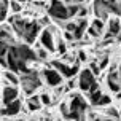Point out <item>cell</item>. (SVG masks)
I'll return each instance as SVG.
<instances>
[{"label":"cell","instance_id":"cell-13","mask_svg":"<svg viewBox=\"0 0 121 121\" xmlns=\"http://www.w3.org/2000/svg\"><path fill=\"white\" fill-rule=\"evenodd\" d=\"M22 108H24V110H27V112H32V113H35V112H38V110L42 108L40 96H38L37 92H34V94H30V96H27V99H26L24 107H22Z\"/></svg>","mask_w":121,"mask_h":121},{"label":"cell","instance_id":"cell-1","mask_svg":"<svg viewBox=\"0 0 121 121\" xmlns=\"http://www.w3.org/2000/svg\"><path fill=\"white\" fill-rule=\"evenodd\" d=\"M5 59H6V69H10L16 73H22L29 69L30 62H35L37 57L35 51H34V48H30V45L16 42L14 45L10 46Z\"/></svg>","mask_w":121,"mask_h":121},{"label":"cell","instance_id":"cell-26","mask_svg":"<svg viewBox=\"0 0 121 121\" xmlns=\"http://www.w3.org/2000/svg\"><path fill=\"white\" fill-rule=\"evenodd\" d=\"M88 69H89L91 72L94 73L96 77H99L100 75V69H99V65H97V62L96 60H92V62H89V65H88Z\"/></svg>","mask_w":121,"mask_h":121},{"label":"cell","instance_id":"cell-33","mask_svg":"<svg viewBox=\"0 0 121 121\" xmlns=\"http://www.w3.org/2000/svg\"><path fill=\"white\" fill-rule=\"evenodd\" d=\"M16 2H19V3H22V5H24V3H27L29 0H16Z\"/></svg>","mask_w":121,"mask_h":121},{"label":"cell","instance_id":"cell-31","mask_svg":"<svg viewBox=\"0 0 121 121\" xmlns=\"http://www.w3.org/2000/svg\"><path fill=\"white\" fill-rule=\"evenodd\" d=\"M105 2H108L110 5H116V2H118V0H105Z\"/></svg>","mask_w":121,"mask_h":121},{"label":"cell","instance_id":"cell-18","mask_svg":"<svg viewBox=\"0 0 121 121\" xmlns=\"http://www.w3.org/2000/svg\"><path fill=\"white\" fill-rule=\"evenodd\" d=\"M104 116H108V118H113V120H118L120 121L121 118V112L116 107H113V105H108V107H104V112H102Z\"/></svg>","mask_w":121,"mask_h":121},{"label":"cell","instance_id":"cell-15","mask_svg":"<svg viewBox=\"0 0 121 121\" xmlns=\"http://www.w3.org/2000/svg\"><path fill=\"white\" fill-rule=\"evenodd\" d=\"M0 83H8V85L19 86V73L13 72L10 69H5L0 73Z\"/></svg>","mask_w":121,"mask_h":121},{"label":"cell","instance_id":"cell-12","mask_svg":"<svg viewBox=\"0 0 121 121\" xmlns=\"http://www.w3.org/2000/svg\"><path fill=\"white\" fill-rule=\"evenodd\" d=\"M22 107H24V102H22L21 97H18L16 100L6 104V105H2V116H5V118H14V116H18L21 113Z\"/></svg>","mask_w":121,"mask_h":121},{"label":"cell","instance_id":"cell-5","mask_svg":"<svg viewBox=\"0 0 121 121\" xmlns=\"http://www.w3.org/2000/svg\"><path fill=\"white\" fill-rule=\"evenodd\" d=\"M37 42L40 43V46L48 49L51 54H54L56 53V27L53 24L42 27L40 34L37 37Z\"/></svg>","mask_w":121,"mask_h":121},{"label":"cell","instance_id":"cell-34","mask_svg":"<svg viewBox=\"0 0 121 121\" xmlns=\"http://www.w3.org/2000/svg\"><path fill=\"white\" fill-rule=\"evenodd\" d=\"M92 121H102V120H100V115H97V116H96V118H94Z\"/></svg>","mask_w":121,"mask_h":121},{"label":"cell","instance_id":"cell-2","mask_svg":"<svg viewBox=\"0 0 121 121\" xmlns=\"http://www.w3.org/2000/svg\"><path fill=\"white\" fill-rule=\"evenodd\" d=\"M42 88H43V80L40 77V70H34L29 67L26 72L19 73V89L26 96H30Z\"/></svg>","mask_w":121,"mask_h":121},{"label":"cell","instance_id":"cell-25","mask_svg":"<svg viewBox=\"0 0 121 121\" xmlns=\"http://www.w3.org/2000/svg\"><path fill=\"white\" fill-rule=\"evenodd\" d=\"M89 13H91V10L85 5V3H83V5L80 6L78 13H77V18H88V16H89Z\"/></svg>","mask_w":121,"mask_h":121},{"label":"cell","instance_id":"cell-28","mask_svg":"<svg viewBox=\"0 0 121 121\" xmlns=\"http://www.w3.org/2000/svg\"><path fill=\"white\" fill-rule=\"evenodd\" d=\"M65 5H69V3H85L86 0H62Z\"/></svg>","mask_w":121,"mask_h":121},{"label":"cell","instance_id":"cell-22","mask_svg":"<svg viewBox=\"0 0 121 121\" xmlns=\"http://www.w3.org/2000/svg\"><path fill=\"white\" fill-rule=\"evenodd\" d=\"M40 96V102H42V107H49L51 104L54 102V99H53V94L51 92H48V91H43L42 94H38Z\"/></svg>","mask_w":121,"mask_h":121},{"label":"cell","instance_id":"cell-19","mask_svg":"<svg viewBox=\"0 0 121 121\" xmlns=\"http://www.w3.org/2000/svg\"><path fill=\"white\" fill-rule=\"evenodd\" d=\"M112 102H113V97L110 96V92H102V96L99 97V100H97L96 107H97V108H104V107H108V105H112Z\"/></svg>","mask_w":121,"mask_h":121},{"label":"cell","instance_id":"cell-17","mask_svg":"<svg viewBox=\"0 0 121 121\" xmlns=\"http://www.w3.org/2000/svg\"><path fill=\"white\" fill-rule=\"evenodd\" d=\"M67 51H69V43H67L60 35L56 37V54L62 56V54H65Z\"/></svg>","mask_w":121,"mask_h":121},{"label":"cell","instance_id":"cell-21","mask_svg":"<svg viewBox=\"0 0 121 121\" xmlns=\"http://www.w3.org/2000/svg\"><path fill=\"white\" fill-rule=\"evenodd\" d=\"M59 113L64 120L70 121V107H69V100H67V99L59 104Z\"/></svg>","mask_w":121,"mask_h":121},{"label":"cell","instance_id":"cell-8","mask_svg":"<svg viewBox=\"0 0 121 121\" xmlns=\"http://www.w3.org/2000/svg\"><path fill=\"white\" fill-rule=\"evenodd\" d=\"M96 81H97V77L91 72L88 67L80 69L78 73H77V88H78V91L83 92V94H86V92L89 91V88L94 85Z\"/></svg>","mask_w":121,"mask_h":121},{"label":"cell","instance_id":"cell-27","mask_svg":"<svg viewBox=\"0 0 121 121\" xmlns=\"http://www.w3.org/2000/svg\"><path fill=\"white\" fill-rule=\"evenodd\" d=\"M75 54H77V60H78V62H86V60H88V54H86L83 49H80L78 53H75Z\"/></svg>","mask_w":121,"mask_h":121},{"label":"cell","instance_id":"cell-3","mask_svg":"<svg viewBox=\"0 0 121 121\" xmlns=\"http://www.w3.org/2000/svg\"><path fill=\"white\" fill-rule=\"evenodd\" d=\"M69 107H70V121L77 120L78 116L85 115L86 112L91 108L88 99L85 97L83 92H69Z\"/></svg>","mask_w":121,"mask_h":121},{"label":"cell","instance_id":"cell-37","mask_svg":"<svg viewBox=\"0 0 121 121\" xmlns=\"http://www.w3.org/2000/svg\"><path fill=\"white\" fill-rule=\"evenodd\" d=\"M120 56H121V48H120Z\"/></svg>","mask_w":121,"mask_h":121},{"label":"cell","instance_id":"cell-32","mask_svg":"<svg viewBox=\"0 0 121 121\" xmlns=\"http://www.w3.org/2000/svg\"><path fill=\"white\" fill-rule=\"evenodd\" d=\"M116 42H121V29H120V34H118V37H116Z\"/></svg>","mask_w":121,"mask_h":121},{"label":"cell","instance_id":"cell-9","mask_svg":"<svg viewBox=\"0 0 121 121\" xmlns=\"http://www.w3.org/2000/svg\"><path fill=\"white\" fill-rule=\"evenodd\" d=\"M120 29H121L120 16H108V19L105 21V29H104L102 38H113V40H116V37L120 34Z\"/></svg>","mask_w":121,"mask_h":121},{"label":"cell","instance_id":"cell-4","mask_svg":"<svg viewBox=\"0 0 121 121\" xmlns=\"http://www.w3.org/2000/svg\"><path fill=\"white\" fill-rule=\"evenodd\" d=\"M46 13L48 16L56 24L59 26L60 22H64L69 19V14H67V5L62 2V0H49L48 5H46Z\"/></svg>","mask_w":121,"mask_h":121},{"label":"cell","instance_id":"cell-38","mask_svg":"<svg viewBox=\"0 0 121 121\" xmlns=\"http://www.w3.org/2000/svg\"><path fill=\"white\" fill-rule=\"evenodd\" d=\"M32 2H34V0H32Z\"/></svg>","mask_w":121,"mask_h":121},{"label":"cell","instance_id":"cell-24","mask_svg":"<svg viewBox=\"0 0 121 121\" xmlns=\"http://www.w3.org/2000/svg\"><path fill=\"white\" fill-rule=\"evenodd\" d=\"M110 57L108 56H102V57H100V59H97L96 62H97V65H99V69H100V70H104V69H107V67L110 65Z\"/></svg>","mask_w":121,"mask_h":121},{"label":"cell","instance_id":"cell-23","mask_svg":"<svg viewBox=\"0 0 121 121\" xmlns=\"http://www.w3.org/2000/svg\"><path fill=\"white\" fill-rule=\"evenodd\" d=\"M10 13L11 14H21L22 13V3H19V2H16V0H10Z\"/></svg>","mask_w":121,"mask_h":121},{"label":"cell","instance_id":"cell-7","mask_svg":"<svg viewBox=\"0 0 121 121\" xmlns=\"http://www.w3.org/2000/svg\"><path fill=\"white\" fill-rule=\"evenodd\" d=\"M46 64H49L51 67H54L56 70L64 77V80L72 78V77H77L78 70L81 69V67H80V62H75V64H65V62H62L60 59H49Z\"/></svg>","mask_w":121,"mask_h":121},{"label":"cell","instance_id":"cell-10","mask_svg":"<svg viewBox=\"0 0 121 121\" xmlns=\"http://www.w3.org/2000/svg\"><path fill=\"white\" fill-rule=\"evenodd\" d=\"M21 94V89L19 86L14 85H8V83H2V91H0V102L2 105H6V104L16 100Z\"/></svg>","mask_w":121,"mask_h":121},{"label":"cell","instance_id":"cell-30","mask_svg":"<svg viewBox=\"0 0 121 121\" xmlns=\"http://www.w3.org/2000/svg\"><path fill=\"white\" fill-rule=\"evenodd\" d=\"M116 70H118V75H120V78H121V60H118V67H116Z\"/></svg>","mask_w":121,"mask_h":121},{"label":"cell","instance_id":"cell-20","mask_svg":"<svg viewBox=\"0 0 121 121\" xmlns=\"http://www.w3.org/2000/svg\"><path fill=\"white\" fill-rule=\"evenodd\" d=\"M10 0H0V24L5 22L10 14Z\"/></svg>","mask_w":121,"mask_h":121},{"label":"cell","instance_id":"cell-6","mask_svg":"<svg viewBox=\"0 0 121 121\" xmlns=\"http://www.w3.org/2000/svg\"><path fill=\"white\" fill-rule=\"evenodd\" d=\"M40 77H42V80H43V85H46L48 88L60 86V85H64V81H65L64 77L56 70L54 67L49 65V64H46V65L40 70Z\"/></svg>","mask_w":121,"mask_h":121},{"label":"cell","instance_id":"cell-29","mask_svg":"<svg viewBox=\"0 0 121 121\" xmlns=\"http://www.w3.org/2000/svg\"><path fill=\"white\" fill-rule=\"evenodd\" d=\"M100 120L102 121H118V120H113V118H108V116H104V115H100Z\"/></svg>","mask_w":121,"mask_h":121},{"label":"cell","instance_id":"cell-11","mask_svg":"<svg viewBox=\"0 0 121 121\" xmlns=\"http://www.w3.org/2000/svg\"><path fill=\"white\" fill-rule=\"evenodd\" d=\"M104 83H105V88L108 92L115 94L121 89V78L118 75V70L113 69V70H107L105 72V77H104Z\"/></svg>","mask_w":121,"mask_h":121},{"label":"cell","instance_id":"cell-36","mask_svg":"<svg viewBox=\"0 0 121 121\" xmlns=\"http://www.w3.org/2000/svg\"><path fill=\"white\" fill-rule=\"evenodd\" d=\"M0 91H2V83H0Z\"/></svg>","mask_w":121,"mask_h":121},{"label":"cell","instance_id":"cell-14","mask_svg":"<svg viewBox=\"0 0 121 121\" xmlns=\"http://www.w3.org/2000/svg\"><path fill=\"white\" fill-rule=\"evenodd\" d=\"M102 88L99 86V81H96L94 85L89 88V91L86 92L85 96H86V99H88V102H89V105L91 107H96V104H97V100H99V97L102 96Z\"/></svg>","mask_w":121,"mask_h":121},{"label":"cell","instance_id":"cell-16","mask_svg":"<svg viewBox=\"0 0 121 121\" xmlns=\"http://www.w3.org/2000/svg\"><path fill=\"white\" fill-rule=\"evenodd\" d=\"M32 45H34V51H35L37 60H40V62H48V60L51 59V53H49L48 49H45L43 46H40V43L37 42V40L32 43Z\"/></svg>","mask_w":121,"mask_h":121},{"label":"cell","instance_id":"cell-35","mask_svg":"<svg viewBox=\"0 0 121 121\" xmlns=\"http://www.w3.org/2000/svg\"><path fill=\"white\" fill-rule=\"evenodd\" d=\"M0 116H2V107H0Z\"/></svg>","mask_w":121,"mask_h":121}]
</instances>
